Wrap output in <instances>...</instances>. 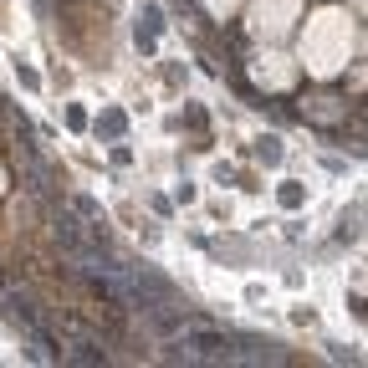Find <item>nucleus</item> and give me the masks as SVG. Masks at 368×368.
<instances>
[{"label": "nucleus", "instance_id": "obj_1", "mask_svg": "<svg viewBox=\"0 0 368 368\" xmlns=\"http://www.w3.org/2000/svg\"><path fill=\"white\" fill-rule=\"evenodd\" d=\"M159 31H164V11H159V6H143V16H138V31H133V41H138V52H143V57L154 52Z\"/></svg>", "mask_w": 368, "mask_h": 368}, {"label": "nucleus", "instance_id": "obj_4", "mask_svg": "<svg viewBox=\"0 0 368 368\" xmlns=\"http://www.w3.org/2000/svg\"><path fill=\"white\" fill-rule=\"evenodd\" d=\"M72 205H77V215H88V220H102V205H97V200H88V194H77Z\"/></svg>", "mask_w": 368, "mask_h": 368}, {"label": "nucleus", "instance_id": "obj_3", "mask_svg": "<svg viewBox=\"0 0 368 368\" xmlns=\"http://www.w3.org/2000/svg\"><path fill=\"white\" fill-rule=\"evenodd\" d=\"M276 200H281V210H302V200H307V194H302V184H297V179H287V184L276 189Z\"/></svg>", "mask_w": 368, "mask_h": 368}, {"label": "nucleus", "instance_id": "obj_2", "mask_svg": "<svg viewBox=\"0 0 368 368\" xmlns=\"http://www.w3.org/2000/svg\"><path fill=\"white\" fill-rule=\"evenodd\" d=\"M123 133H128V113H118V107H107V113L97 118V138H113V143H118Z\"/></svg>", "mask_w": 368, "mask_h": 368}, {"label": "nucleus", "instance_id": "obj_5", "mask_svg": "<svg viewBox=\"0 0 368 368\" xmlns=\"http://www.w3.org/2000/svg\"><path fill=\"white\" fill-rule=\"evenodd\" d=\"M256 154H261L266 164H276V159H281V143H276V138H256Z\"/></svg>", "mask_w": 368, "mask_h": 368}, {"label": "nucleus", "instance_id": "obj_6", "mask_svg": "<svg viewBox=\"0 0 368 368\" xmlns=\"http://www.w3.org/2000/svg\"><path fill=\"white\" fill-rule=\"evenodd\" d=\"M67 128H72V133H82V128H88V113H82V107H67Z\"/></svg>", "mask_w": 368, "mask_h": 368}, {"label": "nucleus", "instance_id": "obj_7", "mask_svg": "<svg viewBox=\"0 0 368 368\" xmlns=\"http://www.w3.org/2000/svg\"><path fill=\"white\" fill-rule=\"evenodd\" d=\"M348 307L358 312V322H368V302H363V297H348Z\"/></svg>", "mask_w": 368, "mask_h": 368}]
</instances>
